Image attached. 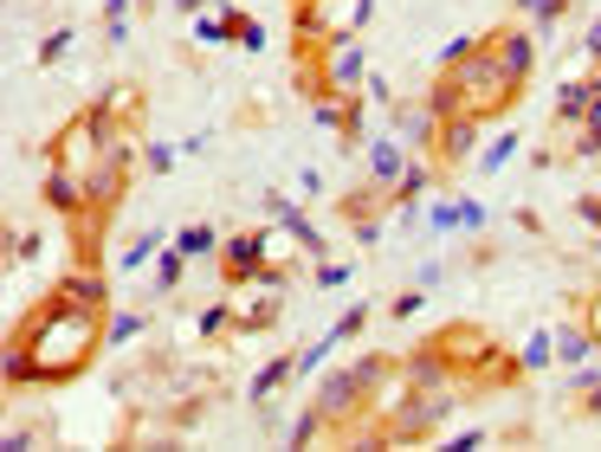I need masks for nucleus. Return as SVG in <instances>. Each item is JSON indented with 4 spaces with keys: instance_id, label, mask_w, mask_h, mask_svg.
Instances as JSON below:
<instances>
[{
    "instance_id": "nucleus-1",
    "label": "nucleus",
    "mask_w": 601,
    "mask_h": 452,
    "mask_svg": "<svg viewBox=\"0 0 601 452\" xmlns=\"http://www.w3.org/2000/svg\"><path fill=\"white\" fill-rule=\"evenodd\" d=\"M104 317H111V310H91V304H72V298H59V291H45V298L13 323V342L27 349V376H33L39 388L78 381L98 362V349H104Z\"/></svg>"
},
{
    "instance_id": "nucleus-2",
    "label": "nucleus",
    "mask_w": 601,
    "mask_h": 452,
    "mask_svg": "<svg viewBox=\"0 0 601 452\" xmlns=\"http://www.w3.org/2000/svg\"><path fill=\"white\" fill-rule=\"evenodd\" d=\"M459 414V381L447 388H408L395 408H381L376 420V440H395V446H420V440H434L447 420Z\"/></svg>"
},
{
    "instance_id": "nucleus-3",
    "label": "nucleus",
    "mask_w": 601,
    "mask_h": 452,
    "mask_svg": "<svg viewBox=\"0 0 601 452\" xmlns=\"http://www.w3.org/2000/svg\"><path fill=\"white\" fill-rule=\"evenodd\" d=\"M447 78L459 84V104H466V116H486V123H491V116H505L511 104H518V97H524V91L505 78L498 52H491V39L479 45V52H472V59H466V65H452Z\"/></svg>"
},
{
    "instance_id": "nucleus-4",
    "label": "nucleus",
    "mask_w": 601,
    "mask_h": 452,
    "mask_svg": "<svg viewBox=\"0 0 601 452\" xmlns=\"http://www.w3.org/2000/svg\"><path fill=\"white\" fill-rule=\"evenodd\" d=\"M369 13H376V0H298V39L337 52L369 27Z\"/></svg>"
},
{
    "instance_id": "nucleus-5",
    "label": "nucleus",
    "mask_w": 601,
    "mask_h": 452,
    "mask_svg": "<svg viewBox=\"0 0 601 452\" xmlns=\"http://www.w3.org/2000/svg\"><path fill=\"white\" fill-rule=\"evenodd\" d=\"M278 246V233L272 226H240V233H226L221 239V278H226V291L233 285H253V271L265 265V253Z\"/></svg>"
},
{
    "instance_id": "nucleus-6",
    "label": "nucleus",
    "mask_w": 601,
    "mask_h": 452,
    "mask_svg": "<svg viewBox=\"0 0 601 452\" xmlns=\"http://www.w3.org/2000/svg\"><path fill=\"white\" fill-rule=\"evenodd\" d=\"M317 408H324V420H330V433H349L356 420L369 414V394H363V381H356V369H330V376L317 381V394H310Z\"/></svg>"
},
{
    "instance_id": "nucleus-7",
    "label": "nucleus",
    "mask_w": 601,
    "mask_h": 452,
    "mask_svg": "<svg viewBox=\"0 0 601 452\" xmlns=\"http://www.w3.org/2000/svg\"><path fill=\"white\" fill-rule=\"evenodd\" d=\"M491 52H498V65H505V78L524 91L530 72H537V27H491Z\"/></svg>"
},
{
    "instance_id": "nucleus-8",
    "label": "nucleus",
    "mask_w": 601,
    "mask_h": 452,
    "mask_svg": "<svg viewBox=\"0 0 601 452\" xmlns=\"http://www.w3.org/2000/svg\"><path fill=\"white\" fill-rule=\"evenodd\" d=\"M265 214H272V220L285 226V239H292V246H304L310 259H324V253H330V239L317 233V220L304 214L298 201H285V194H278V188H265Z\"/></svg>"
},
{
    "instance_id": "nucleus-9",
    "label": "nucleus",
    "mask_w": 601,
    "mask_h": 452,
    "mask_svg": "<svg viewBox=\"0 0 601 452\" xmlns=\"http://www.w3.org/2000/svg\"><path fill=\"white\" fill-rule=\"evenodd\" d=\"M479 130H486V116H447L440 136H434V162H440V168L472 162V155H479Z\"/></svg>"
},
{
    "instance_id": "nucleus-10",
    "label": "nucleus",
    "mask_w": 601,
    "mask_h": 452,
    "mask_svg": "<svg viewBox=\"0 0 601 452\" xmlns=\"http://www.w3.org/2000/svg\"><path fill=\"white\" fill-rule=\"evenodd\" d=\"M369 182H376V188H401V175H408V162H414V150L408 143H401V136H376V143H369Z\"/></svg>"
},
{
    "instance_id": "nucleus-11",
    "label": "nucleus",
    "mask_w": 601,
    "mask_h": 452,
    "mask_svg": "<svg viewBox=\"0 0 601 452\" xmlns=\"http://www.w3.org/2000/svg\"><path fill=\"white\" fill-rule=\"evenodd\" d=\"M369 84V59H363V45L349 39L337 52H324V91H363Z\"/></svg>"
},
{
    "instance_id": "nucleus-12",
    "label": "nucleus",
    "mask_w": 601,
    "mask_h": 452,
    "mask_svg": "<svg viewBox=\"0 0 601 452\" xmlns=\"http://www.w3.org/2000/svg\"><path fill=\"white\" fill-rule=\"evenodd\" d=\"M395 123H401V143H408L414 155H434L440 116H434V104H427V97H420V104H395Z\"/></svg>"
},
{
    "instance_id": "nucleus-13",
    "label": "nucleus",
    "mask_w": 601,
    "mask_h": 452,
    "mask_svg": "<svg viewBox=\"0 0 601 452\" xmlns=\"http://www.w3.org/2000/svg\"><path fill=\"white\" fill-rule=\"evenodd\" d=\"M52 291H59V298H72V304H91V310H111V285H104V271H98V265H72Z\"/></svg>"
},
{
    "instance_id": "nucleus-14",
    "label": "nucleus",
    "mask_w": 601,
    "mask_h": 452,
    "mask_svg": "<svg viewBox=\"0 0 601 452\" xmlns=\"http://www.w3.org/2000/svg\"><path fill=\"white\" fill-rule=\"evenodd\" d=\"M401 369H408L414 388H447V381H452V356L440 349V337H434V342H420Z\"/></svg>"
},
{
    "instance_id": "nucleus-15",
    "label": "nucleus",
    "mask_w": 601,
    "mask_h": 452,
    "mask_svg": "<svg viewBox=\"0 0 601 452\" xmlns=\"http://www.w3.org/2000/svg\"><path fill=\"white\" fill-rule=\"evenodd\" d=\"M278 298H285V291H272L265 304H246V291H226V304H233V337H265V330L278 323Z\"/></svg>"
},
{
    "instance_id": "nucleus-16",
    "label": "nucleus",
    "mask_w": 601,
    "mask_h": 452,
    "mask_svg": "<svg viewBox=\"0 0 601 452\" xmlns=\"http://www.w3.org/2000/svg\"><path fill=\"white\" fill-rule=\"evenodd\" d=\"M595 91H601V72L595 78H563V91H557V130H582Z\"/></svg>"
},
{
    "instance_id": "nucleus-17",
    "label": "nucleus",
    "mask_w": 601,
    "mask_h": 452,
    "mask_svg": "<svg viewBox=\"0 0 601 452\" xmlns=\"http://www.w3.org/2000/svg\"><path fill=\"white\" fill-rule=\"evenodd\" d=\"M175 233H162V226H143V233H130L123 246H116V271H143V265H155V253L169 246Z\"/></svg>"
},
{
    "instance_id": "nucleus-18",
    "label": "nucleus",
    "mask_w": 601,
    "mask_h": 452,
    "mask_svg": "<svg viewBox=\"0 0 601 452\" xmlns=\"http://www.w3.org/2000/svg\"><path fill=\"white\" fill-rule=\"evenodd\" d=\"M292 381H298V356H272L259 376L246 381V401H253V408H265V401H272L278 388H292Z\"/></svg>"
},
{
    "instance_id": "nucleus-19",
    "label": "nucleus",
    "mask_w": 601,
    "mask_h": 452,
    "mask_svg": "<svg viewBox=\"0 0 601 452\" xmlns=\"http://www.w3.org/2000/svg\"><path fill=\"white\" fill-rule=\"evenodd\" d=\"M595 323H589V317H575V323H563V330H557V362H569V369H582V362H589V356H595Z\"/></svg>"
},
{
    "instance_id": "nucleus-20",
    "label": "nucleus",
    "mask_w": 601,
    "mask_h": 452,
    "mask_svg": "<svg viewBox=\"0 0 601 452\" xmlns=\"http://www.w3.org/2000/svg\"><path fill=\"white\" fill-rule=\"evenodd\" d=\"M518 150H524V136H511V130H505V136H491V143H479V155H472V168H479V175H498V168H511V162H518Z\"/></svg>"
},
{
    "instance_id": "nucleus-21",
    "label": "nucleus",
    "mask_w": 601,
    "mask_h": 452,
    "mask_svg": "<svg viewBox=\"0 0 601 452\" xmlns=\"http://www.w3.org/2000/svg\"><path fill=\"white\" fill-rule=\"evenodd\" d=\"M182 271H189V253L169 239V246L155 253V298H175V291H182Z\"/></svg>"
},
{
    "instance_id": "nucleus-22",
    "label": "nucleus",
    "mask_w": 601,
    "mask_h": 452,
    "mask_svg": "<svg viewBox=\"0 0 601 452\" xmlns=\"http://www.w3.org/2000/svg\"><path fill=\"white\" fill-rule=\"evenodd\" d=\"M143 330H150V317H143V310H111V317H104V349H130Z\"/></svg>"
},
{
    "instance_id": "nucleus-23",
    "label": "nucleus",
    "mask_w": 601,
    "mask_h": 452,
    "mask_svg": "<svg viewBox=\"0 0 601 452\" xmlns=\"http://www.w3.org/2000/svg\"><path fill=\"white\" fill-rule=\"evenodd\" d=\"M518 362H524V376H543V369L557 362V330H530L524 349H518Z\"/></svg>"
},
{
    "instance_id": "nucleus-24",
    "label": "nucleus",
    "mask_w": 601,
    "mask_h": 452,
    "mask_svg": "<svg viewBox=\"0 0 601 452\" xmlns=\"http://www.w3.org/2000/svg\"><path fill=\"white\" fill-rule=\"evenodd\" d=\"M569 388H575V401H569V408H575V414H595V420H601V362H595V369L582 362Z\"/></svg>"
},
{
    "instance_id": "nucleus-25",
    "label": "nucleus",
    "mask_w": 601,
    "mask_h": 452,
    "mask_svg": "<svg viewBox=\"0 0 601 452\" xmlns=\"http://www.w3.org/2000/svg\"><path fill=\"white\" fill-rule=\"evenodd\" d=\"M324 433H330V420H324V408L310 401V408H304V414L292 420V427H285V446H317Z\"/></svg>"
},
{
    "instance_id": "nucleus-26",
    "label": "nucleus",
    "mask_w": 601,
    "mask_h": 452,
    "mask_svg": "<svg viewBox=\"0 0 601 452\" xmlns=\"http://www.w3.org/2000/svg\"><path fill=\"white\" fill-rule=\"evenodd\" d=\"M221 7H226V0H221ZM226 33H233L240 52H265V27L253 20V13H240V7H226Z\"/></svg>"
},
{
    "instance_id": "nucleus-27",
    "label": "nucleus",
    "mask_w": 601,
    "mask_h": 452,
    "mask_svg": "<svg viewBox=\"0 0 601 452\" xmlns=\"http://www.w3.org/2000/svg\"><path fill=\"white\" fill-rule=\"evenodd\" d=\"M175 246H182V253H189V259H221V233H214V226H182V233H175Z\"/></svg>"
},
{
    "instance_id": "nucleus-28",
    "label": "nucleus",
    "mask_w": 601,
    "mask_h": 452,
    "mask_svg": "<svg viewBox=\"0 0 601 452\" xmlns=\"http://www.w3.org/2000/svg\"><path fill=\"white\" fill-rule=\"evenodd\" d=\"M518 7H524L530 20H537V39H550V33H557V27L569 20V7H575V0H518Z\"/></svg>"
},
{
    "instance_id": "nucleus-29",
    "label": "nucleus",
    "mask_w": 601,
    "mask_h": 452,
    "mask_svg": "<svg viewBox=\"0 0 601 452\" xmlns=\"http://www.w3.org/2000/svg\"><path fill=\"white\" fill-rule=\"evenodd\" d=\"M369 323H376V304H349V310H343V317L330 323V330H324V337H330V342H356L363 330H369Z\"/></svg>"
},
{
    "instance_id": "nucleus-30",
    "label": "nucleus",
    "mask_w": 601,
    "mask_h": 452,
    "mask_svg": "<svg viewBox=\"0 0 601 452\" xmlns=\"http://www.w3.org/2000/svg\"><path fill=\"white\" fill-rule=\"evenodd\" d=\"M427 226H434V233H459V226H466V207H459V194H440V201L427 207Z\"/></svg>"
},
{
    "instance_id": "nucleus-31",
    "label": "nucleus",
    "mask_w": 601,
    "mask_h": 452,
    "mask_svg": "<svg viewBox=\"0 0 601 452\" xmlns=\"http://www.w3.org/2000/svg\"><path fill=\"white\" fill-rule=\"evenodd\" d=\"M78 45V27H52V33L39 39V65H45V72H52V65H59V59H65V52H72Z\"/></svg>"
},
{
    "instance_id": "nucleus-32",
    "label": "nucleus",
    "mask_w": 601,
    "mask_h": 452,
    "mask_svg": "<svg viewBox=\"0 0 601 452\" xmlns=\"http://www.w3.org/2000/svg\"><path fill=\"white\" fill-rule=\"evenodd\" d=\"M194 330H201V342H221L226 330H233V304H207V310L194 317Z\"/></svg>"
},
{
    "instance_id": "nucleus-33",
    "label": "nucleus",
    "mask_w": 601,
    "mask_h": 452,
    "mask_svg": "<svg viewBox=\"0 0 601 452\" xmlns=\"http://www.w3.org/2000/svg\"><path fill=\"white\" fill-rule=\"evenodd\" d=\"M33 259H39V233L33 226H27V233L7 226V265H33Z\"/></svg>"
},
{
    "instance_id": "nucleus-34",
    "label": "nucleus",
    "mask_w": 601,
    "mask_h": 452,
    "mask_svg": "<svg viewBox=\"0 0 601 452\" xmlns=\"http://www.w3.org/2000/svg\"><path fill=\"white\" fill-rule=\"evenodd\" d=\"M349 278H356V271H349L343 259H317V265H310V285H317V291H343Z\"/></svg>"
},
{
    "instance_id": "nucleus-35",
    "label": "nucleus",
    "mask_w": 601,
    "mask_h": 452,
    "mask_svg": "<svg viewBox=\"0 0 601 452\" xmlns=\"http://www.w3.org/2000/svg\"><path fill=\"white\" fill-rule=\"evenodd\" d=\"M479 45H486V33H459V39H447V45H440V72H452V65H466V59H472Z\"/></svg>"
},
{
    "instance_id": "nucleus-36",
    "label": "nucleus",
    "mask_w": 601,
    "mask_h": 452,
    "mask_svg": "<svg viewBox=\"0 0 601 452\" xmlns=\"http://www.w3.org/2000/svg\"><path fill=\"white\" fill-rule=\"evenodd\" d=\"M169 168H175V143H143V175H169Z\"/></svg>"
},
{
    "instance_id": "nucleus-37",
    "label": "nucleus",
    "mask_w": 601,
    "mask_h": 452,
    "mask_svg": "<svg viewBox=\"0 0 601 452\" xmlns=\"http://www.w3.org/2000/svg\"><path fill=\"white\" fill-rule=\"evenodd\" d=\"M420 304H427V285H414V291H401V298H388V317L408 323V317H420Z\"/></svg>"
},
{
    "instance_id": "nucleus-38",
    "label": "nucleus",
    "mask_w": 601,
    "mask_h": 452,
    "mask_svg": "<svg viewBox=\"0 0 601 452\" xmlns=\"http://www.w3.org/2000/svg\"><path fill=\"white\" fill-rule=\"evenodd\" d=\"M589 155H601V123H582L569 143V162H589Z\"/></svg>"
},
{
    "instance_id": "nucleus-39",
    "label": "nucleus",
    "mask_w": 601,
    "mask_h": 452,
    "mask_svg": "<svg viewBox=\"0 0 601 452\" xmlns=\"http://www.w3.org/2000/svg\"><path fill=\"white\" fill-rule=\"evenodd\" d=\"M330 356H337V342H330V337H317V342H310V349L298 356V376H317V369H324Z\"/></svg>"
},
{
    "instance_id": "nucleus-40",
    "label": "nucleus",
    "mask_w": 601,
    "mask_h": 452,
    "mask_svg": "<svg viewBox=\"0 0 601 452\" xmlns=\"http://www.w3.org/2000/svg\"><path fill=\"white\" fill-rule=\"evenodd\" d=\"M479 446H491L486 427H466V433H452V440H447V452H479Z\"/></svg>"
},
{
    "instance_id": "nucleus-41",
    "label": "nucleus",
    "mask_w": 601,
    "mask_h": 452,
    "mask_svg": "<svg viewBox=\"0 0 601 452\" xmlns=\"http://www.w3.org/2000/svg\"><path fill=\"white\" fill-rule=\"evenodd\" d=\"M459 207H466V226H459V233H486V226H491V214L472 201V194H459Z\"/></svg>"
},
{
    "instance_id": "nucleus-42",
    "label": "nucleus",
    "mask_w": 601,
    "mask_h": 452,
    "mask_svg": "<svg viewBox=\"0 0 601 452\" xmlns=\"http://www.w3.org/2000/svg\"><path fill=\"white\" fill-rule=\"evenodd\" d=\"M447 278H452V265H447V259H427L420 271H414V285H447Z\"/></svg>"
},
{
    "instance_id": "nucleus-43",
    "label": "nucleus",
    "mask_w": 601,
    "mask_h": 452,
    "mask_svg": "<svg viewBox=\"0 0 601 452\" xmlns=\"http://www.w3.org/2000/svg\"><path fill=\"white\" fill-rule=\"evenodd\" d=\"M298 194H304V201H324L330 188H324V175H317V168H298Z\"/></svg>"
},
{
    "instance_id": "nucleus-44",
    "label": "nucleus",
    "mask_w": 601,
    "mask_h": 452,
    "mask_svg": "<svg viewBox=\"0 0 601 452\" xmlns=\"http://www.w3.org/2000/svg\"><path fill=\"white\" fill-rule=\"evenodd\" d=\"M575 220L601 226V194H575Z\"/></svg>"
},
{
    "instance_id": "nucleus-45",
    "label": "nucleus",
    "mask_w": 601,
    "mask_h": 452,
    "mask_svg": "<svg viewBox=\"0 0 601 452\" xmlns=\"http://www.w3.org/2000/svg\"><path fill=\"white\" fill-rule=\"evenodd\" d=\"M582 59L601 65V20H589V33H582Z\"/></svg>"
},
{
    "instance_id": "nucleus-46",
    "label": "nucleus",
    "mask_w": 601,
    "mask_h": 452,
    "mask_svg": "<svg viewBox=\"0 0 601 452\" xmlns=\"http://www.w3.org/2000/svg\"><path fill=\"white\" fill-rule=\"evenodd\" d=\"M130 39V20H104V45H123Z\"/></svg>"
},
{
    "instance_id": "nucleus-47",
    "label": "nucleus",
    "mask_w": 601,
    "mask_h": 452,
    "mask_svg": "<svg viewBox=\"0 0 601 452\" xmlns=\"http://www.w3.org/2000/svg\"><path fill=\"white\" fill-rule=\"evenodd\" d=\"M169 7H175V13H189V20H194V13H207L214 0H169Z\"/></svg>"
},
{
    "instance_id": "nucleus-48",
    "label": "nucleus",
    "mask_w": 601,
    "mask_h": 452,
    "mask_svg": "<svg viewBox=\"0 0 601 452\" xmlns=\"http://www.w3.org/2000/svg\"><path fill=\"white\" fill-rule=\"evenodd\" d=\"M595 259H601V226H595Z\"/></svg>"
},
{
    "instance_id": "nucleus-49",
    "label": "nucleus",
    "mask_w": 601,
    "mask_h": 452,
    "mask_svg": "<svg viewBox=\"0 0 601 452\" xmlns=\"http://www.w3.org/2000/svg\"><path fill=\"white\" fill-rule=\"evenodd\" d=\"M595 72H601V65H595Z\"/></svg>"
}]
</instances>
